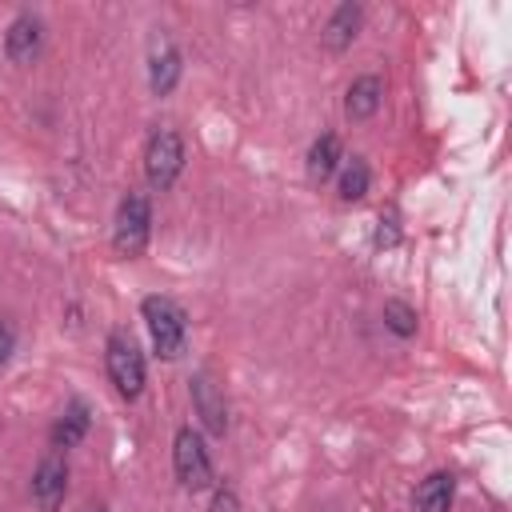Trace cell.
Masks as SVG:
<instances>
[{
    "label": "cell",
    "mask_w": 512,
    "mask_h": 512,
    "mask_svg": "<svg viewBox=\"0 0 512 512\" xmlns=\"http://www.w3.org/2000/svg\"><path fill=\"white\" fill-rule=\"evenodd\" d=\"M140 312H144V324H148V336H152L156 356L176 360V356L188 348V320H184V308H180L176 300H168V296H144Z\"/></svg>",
    "instance_id": "obj_1"
},
{
    "label": "cell",
    "mask_w": 512,
    "mask_h": 512,
    "mask_svg": "<svg viewBox=\"0 0 512 512\" xmlns=\"http://www.w3.org/2000/svg\"><path fill=\"white\" fill-rule=\"evenodd\" d=\"M104 368H108V380L112 388L124 396V400H136L144 392V356L136 348L132 336L124 332H112L104 340Z\"/></svg>",
    "instance_id": "obj_2"
},
{
    "label": "cell",
    "mask_w": 512,
    "mask_h": 512,
    "mask_svg": "<svg viewBox=\"0 0 512 512\" xmlns=\"http://www.w3.org/2000/svg\"><path fill=\"white\" fill-rule=\"evenodd\" d=\"M152 236V204L144 192L128 188V196L116 208V228H112V244L120 256H140L148 248Z\"/></svg>",
    "instance_id": "obj_3"
},
{
    "label": "cell",
    "mask_w": 512,
    "mask_h": 512,
    "mask_svg": "<svg viewBox=\"0 0 512 512\" xmlns=\"http://www.w3.org/2000/svg\"><path fill=\"white\" fill-rule=\"evenodd\" d=\"M172 468H176V480L188 492H204L212 484V456H208L200 432H192V428L176 432V440H172Z\"/></svg>",
    "instance_id": "obj_4"
},
{
    "label": "cell",
    "mask_w": 512,
    "mask_h": 512,
    "mask_svg": "<svg viewBox=\"0 0 512 512\" xmlns=\"http://www.w3.org/2000/svg\"><path fill=\"white\" fill-rule=\"evenodd\" d=\"M184 168V140L172 132V128H156L148 136V148H144V176L152 188H172L176 176Z\"/></svg>",
    "instance_id": "obj_5"
},
{
    "label": "cell",
    "mask_w": 512,
    "mask_h": 512,
    "mask_svg": "<svg viewBox=\"0 0 512 512\" xmlns=\"http://www.w3.org/2000/svg\"><path fill=\"white\" fill-rule=\"evenodd\" d=\"M64 492H68V464L60 452H52L32 472V500L40 512H56L64 504Z\"/></svg>",
    "instance_id": "obj_6"
},
{
    "label": "cell",
    "mask_w": 512,
    "mask_h": 512,
    "mask_svg": "<svg viewBox=\"0 0 512 512\" xmlns=\"http://www.w3.org/2000/svg\"><path fill=\"white\" fill-rule=\"evenodd\" d=\"M188 384H192V404H196V416L204 420V428L212 436H224V428H228V404H224V392L212 380V372H196Z\"/></svg>",
    "instance_id": "obj_7"
},
{
    "label": "cell",
    "mask_w": 512,
    "mask_h": 512,
    "mask_svg": "<svg viewBox=\"0 0 512 512\" xmlns=\"http://www.w3.org/2000/svg\"><path fill=\"white\" fill-rule=\"evenodd\" d=\"M40 44H44V24H40V16L24 12V16H16V20L8 24L4 52H8L12 64H32V60L40 56Z\"/></svg>",
    "instance_id": "obj_8"
},
{
    "label": "cell",
    "mask_w": 512,
    "mask_h": 512,
    "mask_svg": "<svg viewBox=\"0 0 512 512\" xmlns=\"http://www.w3.org/2000/svg\"><path fill=\"white\" fill-rule=\"evenodd\" d=\"M180 80V52L172 48L168 36H152V48H148V84L156 96H168Z\"/></svg>",
    "instance_id": "obj_9"
},
{
    "label": "cell",
    "mask_w": 512,
    "mask_h": 512,
    "mask_svg": "<svg viewBox=\"0 0 512 512\" xmlns=\"http://www.w3.org/2000/svg\"><path fill=\"white\" fill-rule=\"evenodd\" d=\"M452 496H456V476L452 472H428L412 492V512H448Z\"/></svg>",
    "instance_id": "obj_10"
},
{
    "label": "cell",
    "mask_w": 512,
    "mask_h": 512,
    "mask_svg": "<svg viewBox=\"0 0 512 512\" xmlns=\"http://www.w3.org/2000/svg\"><path fill=\"white\" fill-rule=\"evenodd\" d=\"M384 104V80L380 76H356L352 80V88H348V96H344V112H348V120H368V116H376V108Z\"/></svg>",
    "instance_id": "obj_11"
},
{
    "label": "cell",
    "mask_w": 512,
    "mask_h": 512,
    "mask_svg": "<svg viewBox=\"0 0 512 512\" xmlns=\"http://www.w3.org/2000/svg\"><path fill=\"white\" fill-rule=\"evenodd\" d=\"M360 20H364V12H360V4H340L332 16H328V24H324V44L332 48V52H344L352 40H356V32H360Z\"/></svg>",
    "instance_id": "obj_12"
},
{
    "label": "cell",
    "mask_w": 512,
    "mask_h": 512,
    "mask_svg": "<svg viewBox=\"0 0 512 512\" xmlns=\"http://www.w3.org/2000/svg\"><path fill=\"white\" fill-rule=\"evenodd\" d=\"M88 424H92L88 404H84V400H72V404L60 412V420L52 424V448H72V444H80L84 432H88Z\"/></svg>",
    "instance_id": "obj_13"
},
{
    "label": "cell",
    "mask_w": 512,
    "mask_h": 512,
    "mask_svg": "<svg viewBox=\"0 0 512 512\" xmlns=\"http://www.w3.org/2000/svg\"><path fill=\"white\" fill-rule=\"evenodd\" d=\"M336 164H340V140H336V132H320L308 148V180L324 184L336 172Z\"/></svg>",
    "instance_id": "obj_14"
},
{
    "label": "cell",
    "mask_w": 512,
    "mask_h": 512,
    "mask_svg": "<svg viewBox=\"0 0 512 512\" xmlns=\"http://www.w3.org/2000/svg\"><path fill=\"white\" fill-rule=\"evenodd\" d=\"M368 180H372V172H368L364 156H352V160H344V168H340V200H344V204L360 200V196L368 192Z\"/></svg>",
    "instance_id": "obj_15"
},
{
    "label": "cell",
    "mask_w": 512,
    "mask_h": 512,
    "mask_svg": "<svg viewBox=\"0 0 512 512\" xmlns=\"http://www.w3.org/2000/svg\"><path fill=\"white\" fill-rule=\"evenodd\" d=\"M384 324H388L396 336H412V332H416V312H412L404 300H388V304H384Z\"/></svg>",
    "instance_id": "obj_16"
},
{
    "label": "cell",
    "mask_w": 512,
    "mask_h": 512,
    "mask_svg": "<svg viewBox=\"0 0 512 512\" xmlns=\"http://www.w3.org/2000/svg\"><path fill=\"white\" fill-rule=\"evenodd\" d=\"M212 512H236V492H232V488L216 492V500H212Z\"/></svg>",
    "instance_id": "obj_17"
},
{
    "label": "cell",
    "mask_w": 512,
    "mask_h": 512,
    "mask_svg": "<svg viewBox=\"0 0 512 512\" xmlns=\"http://www.w3.org/2000/svg\"><path fill=\"white\" fill-rule=\"evenodd\" d=\"M12 356V328L8 324H0V364Z\"/></svg>",
    "instance_id": "obj_18"
},
{
    "label": "cell",
    "mask_w": 512,
    "mask_h": 512,
    "mask_svg": "<svg viewBox=\"0 0 512 512\" xmlns=\"http://www.w3.org/2000/svg\"><path fill=\"white\" fill-rule=\"evenodd\" d=\"M84 512H104V508H100V504H96V508H84Z\"/></svg>",
    "instance_id": "obj_19"
}]
</instances>
